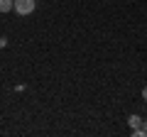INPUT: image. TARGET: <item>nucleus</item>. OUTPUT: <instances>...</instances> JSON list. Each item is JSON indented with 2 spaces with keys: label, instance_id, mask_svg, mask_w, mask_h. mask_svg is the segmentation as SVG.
<instances>
[{
  "label": "nucleus",
  "instance_id": "5",
  "mask_svg": "<svg viewBox=\"0 0 147 137\" xmlns=\"http://www.w3.org/2000/svg\"><path fill=\"white\" fill-rule=\"evenodd\" d=\"M142 98H145V100H147V88H142Z\"/></svg>",
  "mask_w": 147,
  "mask_h": 137
},
{
  "label": "nucleus",
  "instance_id": "2",
  "mask_svg": "<svg viewBox=\"0 0 147 137\" xmlns=\"http://www.w3.org/2000/svg\"><path fill=\"white\" fill-rule=\"evenodd\" d=\"M15 10V0H0V12H10Z\"/></svg>",
  "mask_w": 147,
  "mask_h": 137
},
{
  "label": "nucleus",
  "instance_id": "3",
  "mask_svg": "<svg viewBox=\"0 0 147 137\" xmlns=\"http://www.w3.org/2000/svg\"><path fill=\"white\" fill-rule=\"evenodd\" d=\"M127 122H130L132 130H135V127H140V125H142V118H140V115H130V118H127Z\"/></svg>",
  "mask_w": 147,
  "mask_h": 137
},
{
  "label": "nucleus",
  "instance_id": "4",
  "mask_svg": "<svg viewBox=\"0 0 147 137\" xmlns=\"http://www.w3.org/2000/svg\"><path fill=\"white\" fill-rule=\"evenodd\" d=\"M140 127H142V132L147 135V120H142V125H140Z\"/></svg>",
  "mask_w": 147,
  "mask_h": 137
},
{
  "label": "nucleus",
  "instance_id": "1",
  "mask_svg": "<svg viewBox=\"0 0 147 137\" xmlns=\"http://www.w3.org/2000/svg\"><path fill=\"white\" fill-rule=\"evenodd\" d=\"M34 7H37V0H15L17 15H30V12H34Z\"/></svg>",
  "mask_w": 147,
  "mask_h": 137
}]
</instances>
